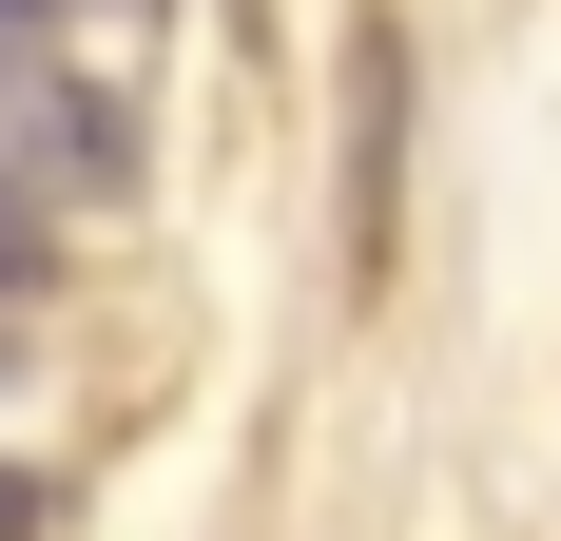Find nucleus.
<instances>
[{"mask_svg": "<svg viewBox=\"0 0 561 541\" xmlns=\"http://www.w3.org/2000/svg\"><path fill=\"white\" fill-rule=\"evenodd\" d=\"M20 290H39V194L0 174V310H20Z\"/></svg>", "mask_w": 561, "mask_h": 541, "instance_id": "nucleus-1", "label": "nucleus"}, {"mask_svg": "<svg viewBox=\"0 0 561 541\" xmlns=\"http://www.w3.org/2000/svg\"><path fill=\"white\" fill-rule=\"evenodd\" d=\"M0 541H20V464H0Z\"/></svg>", "mask_w": 561, "mask_h": 541, "instance_id": "nucleus-2", "label": "nucleus"}]
</instances>
